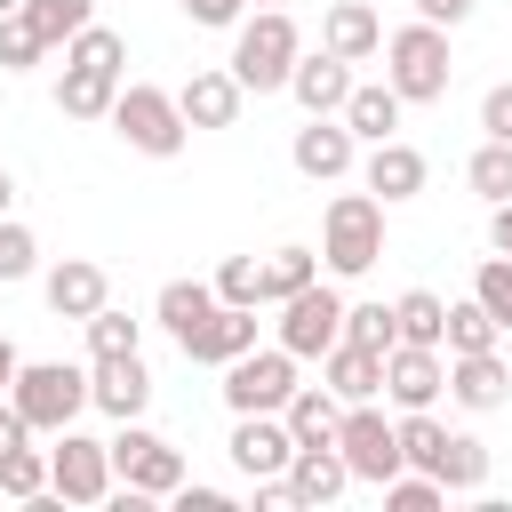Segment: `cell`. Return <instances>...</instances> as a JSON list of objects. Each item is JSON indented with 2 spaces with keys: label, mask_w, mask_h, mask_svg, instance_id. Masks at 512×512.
<instances>
[{
  "label": "cell",
  "mask_w": 512,
  "mask_h": 512,
  "mask_svg": "<svg viewBox=\"0 0 512 512\" xmlns=\"http://www.w3.org/2000/svg\"><path fill=\"white\" fill-rule=\"evenodd\" d=\"M296 56H304L296 16H288V8H256V16L232 24V56H224V72H232L248 96H272V88H288Z\"/></svg>",
  "instance_id": "cell-1"
},
{
  "label": "cell",
  "mask_w": 512,
  "mask_h": 512,
  "mask_svg": "<svg viewBox=\"0 0 512 512\" xmlns=\"http://www.w3.org/2000/svg\"><path fill=\"white\" fill-rule=\"evenodd\" d=\"M384 80H392V96L400 104H440L448 96V80H456V56H448V24H400V32H384Z\"/></svg>",
  "instance_id": "cell-2"
},
{
  "label": "cell",
  "mask_w": 512,
  "mask_h": 512,
  "mask_svg": "<svg viewBox=\"0 0 512 512\" xmlns=\"http://www.w3.org/2000/svg\"><path fill=\"white\" fill-rule=\"evenodd\" d=\"M376 256H384V200L368 184L360 192H336L328 216H320V272L328 280H360Z\"/></svg>",
  "instance_id": "cell-3"
},
{
  "label": "cell",
  "mask_w": 512,
  "mask_h": 512,
  "mask_svg": "<svg viewBox=\"0 0 512 512\" xmlns=\"http://www.w3.org/2000/svg\"><path fill=\"white\" fill-rule=\"evenodd\" d=\"M112 136L128 144V152H144V160H176L184 152V112H176V88H152V80H120V96H112Z\"/></svg>",
  "instance_id": "cell-4"
},
{
  "label": "cell",
  "mask_w": 512,
  "mask_h": 512,
  "mask_svg": "<svg viewBox=\"0 0 512 512\" xmlns=\"http://www.w3.org/2000/svg\"><path fill=\"white\" fill-rule=\"evenodd\" d=\"M8 400H16V416H24L32 432L56 440V432L80 424V408H88V368H72V360H16Z\"/></svg>",
  "instance_id": "cell-5"
},
{
  "label": "cell",
  "mask_w": 512,
  "mask_h": 512,
  "mask_svg": "<svg viewBox=\"0 0 512 512\" xmlns=\"http://www.w3.org/2000/svg\"><path fill=\"white\" fill-rule=\"evenodd\" d=\"M104 448H112V480H120V488H136V496H152V504L184 488V448H176L168 432H152L144 416H128Z\"/></svg>",
  "instance_id": "cell-6"
},
{
  "label": "cell",
  "mask_w": 512,
  "mask_h": 512,
  "mask_svg": "<svg viewBox=\"0 0 512 512\" xmlns=\"http://www.w3.org/2000/svg\"><path fill=\"white\" fill-rule=\"evenodd\" d=\"M288 392H296V352L288 344H248L240 360H224V408L232 416H280Z\"/></svg>",
  "instance_id": "cell-7"
},
{
  "label": "cell",
  "mask_w": 512,
  "mask_h": 512,
  "mask_svg": "<svg viewBox=\"0 0 512 512\" xmlns=\"http://www.w3.org/2000/svg\"><path fill=\"white\" fill-rule=\"evenodd\" d=\"M280 336L272 344H288L296 360H320L336 336H344V288L336 280H304L296 296H280V320H272Z\"/></svg>",
  "instance_id": "cell-8"
},
{
  "label": "cell",
  "mask_w": 512,
  "mask_h": 512,
  "mask_svg": "<svg viewBox=\"0 0 512 512\" xmlns=\"http://www.w3.org/2000/svg\"><path fill=\"white\" fill-rule=\"evenodd\" d=\"M48 496H56V504H104V496H112V448H104L96 432L64 424L56 448H48Z\"/></svg>",
  "instance_id": "cell-9"
},
{
  "label": "cell",
  "mask_w": 512,
  "mask_h": 512,
  "mask_svg": "<svg viewBox=\"0 0 512 512\" xmlns=\"http://www.w3.org/2000/svg\"><path fill=\"white\" fill-rule=\"evenodd\" d=\"M336 456H344L352 480H368V488H384L392 472H408V464H400V440H392V424H384L376 400H344V416H336Z\"/></svg>",
  "instance_id": "cell-10"
},
{
  "label": "cell",
  "mask_w": 512,
  "mask_h": 512,
  "mask_svg": "<svg viewBox=\"0 0 512 512\" xmlns=\"http://www.w3.org/2000/svg\"><path fill=\"white\" fill-rule=\"evenodd\" d=\"M288 160H296V176H312V184H344V176L360 168V136H352L336 112H304Z\"/></svg>",
  "instance_id": "cell-11"
},
{
  "label": "cell",
  "mask_w": 512,
  "mask_h": 512,
  "mask_svg": "<svg viewBox=\"0 0 512 512\" xmlns=\"http://www.w3.org/2000/svg\"><path fill=\"white\" fill-rule=\"evenodd\" d=\"M88 408H104L112 424L144 416V408H152V368H144V352H104V360H88Z\"/></svg>",
  "instance_id": "cell-12"
},
{
  "label": "cell",
  "mask_w": 512,
  "mask_h": 512,
  "mask_svg": "<svg viewBox=\"0 0 512 512\" xmlns=\"http://www.w3.org/2000/svg\"><path fill=\"white\" fill-rule=\"evenodd\" d=\"M352 488V464L336 456V440H304L296 456H288V472H280V496L296 504V512H320V504H336Z\"/></svg>",
  "instance_id": "cell-13"
},
{
  "label": "cell",
  "mask_w": 512,
  "mask_h": 512,
  "mask_svg": "<svg viewBox=\"0 0 512 512\" xmlns=\"http://www.w3.org/2000/svg\"><path fill=\"white\" fill-rule=\"evenodd\" d=\"M448 392V352L440 344H392L384 352V400L392 408H432Z\"/></svg>",
  "instance_id": "cell-14"
},
{
  "label": "cell",
  "mask_w": 512,
  "mask_h": 512,
  "mask_svg": "<svg viewBox=\"0 0 512 512\" xmlns=\"http://www.w3.org/2000/svg\"><path fill=\"white\" fill-rule=\"evenodd\" d=\"M360 184L392 208V200H416L424 184H432V160L408 144V136H384V144H368V160H360Z\"/></svg>",
  "instance_id": "cell-15"
},
{
  "label": "cell",
  "mask_w": 512,
  "mask_h": 512,
  "mask_svg": "<svg viewBox=\"0 0 512 512\" xmlns=\"http://www.w3.org/2000/svg\"><path fill=\"white\" fill-rule=\"evenodd\" d=\"M40 296H48L56 320H88L96 304H112V280H104L96 256H56V264L40 272Z\"/></svg>",
  "instance_id": "cell-16"
},
{
  "label": "cell",
  "mask_w": 512,
  "mask_h": 512,
  "mask_svg": "<svg viewBox=\"0 0 512 512\" xmlns=\"http://www.w3.org/2000/svg\"><path fill=\"white\" fill-rule=\"evenodd\" d=\"M448 400L472 408V416L504 408V400H512V360H504L496 344H488V352H448Z\"/></svg>",
  "instance_id": "cell-17"
},
{
  "label": "cell",
  "mask_w": 512,
  "mask_h": 512,
  "mask_svg": "<svg viewBox=\"0 0 512 512\" xmlns=\"http://www.w3.org/2000/svg\"><path fill=\"white\" fill-rule=\"evenodd\" d=\"M232 464H240V480H280L288 472V456H296V432L280 424V416H232Z\"/></svg>",
  "instance_id": "cell-18"
},
{
  "label": "cell",
  "mask_w": 512,
  "mask_h": 512,
  "mask_svg": "<svg viewBox=\"0 0 512 512\" xmlns=\"http://www.w3.org/2000/svg\"><path fill=\"white\" fill-rule=\"evenodd\" d=\"M248 344H256V304H216L176 352H184L192 368H224V360H240Z\"/></svg>",
  "instance_id": "cell-19"
},
{
  "label": "cell",
  "mask_w": 512,
  "mask_h": 512,
  "mask_svg": "<svg viewBox=\"0 0 512 512\" xmlns=\"http://www.w3.org/2000/svg\"><path fill=\"white\" fill-rule=\"evenodd\" d=\"M240 104H248V88H240L224 64H200V72L176 88V112H184V128H232V120H240Z\"/></svg>",
  "instance_id": "cell-20"
},
{
  "label": "cell",
  "mask_w": 512,
  "mask_h": 512,
  "mask_svg": "<svg viewBox=\"0 0 512 512\" xmlns=\"http://www.w3.org/2000/svg\"><path fill=\"white\" fill-rule=\"evenodd\" d=\"M320 384H328L336 400H384V352L336 336V344L320 352Z\"/></svg>",
  "instance_id": "cell-21"
},
{
  "label": "cell",
  "mask_w": 512,
  "mask_h": 512,
  "mask_svg": "<svg viewBox=\"0 0 512 512\" xmlns=\"http://www.w3.org/2000/svg\"><path fill=\"white\" fill-rule=\"evenodd\" d=\"M320 48L344 56V64H368V56L384 48V16H376L368 0H336V8L320 16Z\"/></svg>",
  "instance_id": "cell-22"
},
{
  "label": "cell",
  "mask_w": 512,
  "mask_h": 512,
  "mask_svg": "<svg viewBox=\"0 0 512 512\" xmlns=\"http://www.w3.org/2000/svg\"><path fill=\"white\" fill-rule=\"evenodd\" d=\"M288 96H296L304 112H344V96H352V64L328 56V48H304L296 72H288Z\"/></svg>",
  "instance_id": "cell-23"
},
{
  "label": "cell",
  "mask_w": 512,
  "mask_h": 512,
  "mask_svg": "<svg viewBox=\"0 0 512 512\" xmlns=\"http://www.w3.org/2000/svg\"><path fill=\"white\" fill-rule=\"evenodd\" d=\"M400 112H408V104L392 96V80H352V96H344L336 120H344L360 144H384V136H400Z\"/></svg>",
  "instance_id": "cell-24"
},
{
  "label": "cell",
  "mask_w": 512,
  "mask_h": 512,
  "mask_svg": "<svg viewBox=\"0 0 512 512\" xmlns=\"http://www.w3.org/2000/svg\"><path fill=\"white\" fill-rule=\"evenodd\" d=\"M112 96H120V72H104V64H64V80H56V112L64 120H104Z\"/></svg>",
  "instance_id": "cell-25"
},
{
  "label": "cell",
  "mask_w": 512,
  "mask_h": 512,
  "mask_svg": "<svg viewBox=\"0 0 512 512\" xmlns=\"http://www.w3.org/2000/svg\"><path fill=\"white\" fill-rule=\"evenodd\" d=\"M432 480H440L448 496L488 488V440H480V432H448V440H440V456H432Z\"/></svg>",
  "instance_id": "cell-26"
},
{
  "label": "cell",
  "mask_w": 512,
  "mask_h": 512,
  "mask_svg": "<svg viewBox=\"0 0 512 512\" xmlns=\"http://www.w3.org/2000/svg\"><path fill=\"white\" fill-rule=\"evenodd\" d=\"M336 416H344V400H336L328 384H296V392L280 400V424L296 432V448H304V440H336Z\"/></svg>",
  "instance_id": "cell-27"
},
{
  "label": "cell",
  "mask_w": 512,
  "mask_h": 512,
  "mask_svg": "<svg viewBox=\"0 0 512 512\" xmlns=\"http://www.w3.org/2000/svg\"><path fill=\"white\" fill-rule=\"evenodd\" d=\"M208 312H216V288H208V280H168V288L152 296V320H160L176 344H184V336H192Z\"/></svg>",
  "instance_id": "cell-28"
},
{
  "label": "cell",
  "mask_w": 512,
  "mask_h": 512,
  "mask_svg": "<svg viewBox=\"0 0 512 512\" xmlns=\"http://www.w3.org/2000/svg\"><path fill=\"white\" fill-rule=\"evenodd\" d=\"M304 280H320V248H304V240H288V248H272V256H264V304H280V296H296Z\"/></svg>",
  "instance_id": "cell-29"
},
{
  "label": "cell",
  "mask_w": 512,
  "mask_h": 512,
  "mask_svg": "<svg viewBox=\"0 0 512 512\" xmlns=\"http://www.w3.org/2000/svg\"><path fill=\"white\" fill-rule=\"evenodd\" d=\"M440 320H448V304H440L432 288H400V296H392V328H400V344H440Z\"/></svg>",
  "instance_id": "cell-30"
},
{
  "label": "cell",
  "mask_w": 512,
  "mask_h": 512,
  "mask_svg": "<svg viewBox=\"0 0 512 512\" xmlns=\"http://www.w3.org/2000/svg\"><path fill=\"white\" fill-rule=\"evenodd\" d=\"M496 336H504V328L480 312V296H456V304H448V320H440V352H488Z\"/></svg>",
  "instance_id": "cell-31"
},
{
  "label": "cell",
  "mask_w": 512,
  "mask_h": 512,
  "mask_svg": "<svg viewBox=\"0 0 512 512\" xmlns=\"http://www.w3.org/2000/svg\"><path fill=\"white\" fill-rule=\"evenodd\" d=\"M24 24L40 32V48H64L80 24H96V0H24Z\"/></svg>",
  "instance_id": "cell-32"
},
{
  "label": "cell",
  "mask_w": 512,
  "mask_h": 512,
  "mask_svg": "<svg viewBox=\"0 0 512 512\" xmlns=\"http://www.w3.org/2000/svg\"><path fill=\"white\" fill-rule=\"evenodd\" d=\"M80 328H88V360H104V352H144V320H128L120 304H96Z\"/></svg>",
  "instance_id": "cell-33"
},
{
  "label": "cell",
  "mask_w": 512,
  "mask_h": 512,
  "mask_svg": "<svg viewBox=\"0 0 512 512\" xmlns=\"http://www.w3.org/2000/svg\"><path fill=\"white\" fill-rule=\"evenodd\" d=\"M0 496H16V504H40L48 496V448H8L0 456Z\"/></svg>",
  "instance_id": "cell-34"
},
{
  "label": "cell",
  "mask_w": 512,
  "mask_h": 512,
  "mask_svg": "<svg viewBox=\"0 0 512 512\" xmlns=\"http://www.w3.org/2000/svg\"><path fill=\"white\" fill-rule=\"evenodd\" d=\"M464 184H472L488 208H496V200H512V144H496V136H488V144L464 160Z\"/></svg>",
  "instance_id": "cell-35"
},
{
  "label": "cell",
  "mask_w": 512,
  "mask_h": 512,
  "mask_svg": "<svg viewBox=\"0 0 512 512\" xmlns=\"http://www.w3.org/2000/svg\"><path fill=\"white\" fill-rule=\"evenodd\" d=\"M64 64H104V72H120V64H128V40H120L112 24H80V32L64 40Z\"/></svg>",
  "instance_id": "cell-36"
},
{
  "label": "cell",
  "mask_w": 512,
  "mask_h": 512,
  "mask_svg": "<svg viewBox=\"0 0 512 512\" xmlns=\"http://www.w3.org/2000/svg\"><path fill=\"white\" fill-rule=\"evenodd\" d=\"M208 288H216V304H264V256H224Z\"/></svg>",
  "instance_id": "cell-37"
},
{
  "label": "cell",
  "mask_w": 512,
  "mask_h": 512,
  "mask_svg": "<svg viewBox=\"0 0 512 512\" xmlns=\"http://www.w3.org/2000/svg\"><path fill=\"white\" fill-rule=\"evenodd\" d=\"M472 296H480V312H488L496 328H512V256H480Z\"/></svg>",
  "instance_id": "cell-38"
},
{
  "label": "cell",
  "mask_w": 512,
  "mask_h": 512,
  "mask_svg": "<svg viewBox=\"0 0 512 512\" xmlns=\"http://www.w3.org/2000/svg\"><path fill=\"white\" fill-rule=\"evenodd\" d=\"M32 272H40V240H32V224L0 216V288H8V280H32Z\"/></svg>",
  "instance_id": "cell-39"
},
{
  "label": "cell",
  "mask_w": 512,
  "mask_h": 512,
  "mask_svg": "<svg viewBox=\"0 0 512 512\" xmlns=\"http://www.w3.org/2000/svg\"><path fill=\"white\" fill-rule=\"evenodd\" d=\"M344 336L368 344V352H392L400 328H392V304H344Z\"/></svg>",
  "instance_id": "cell-40"
},
{
  "label": "cell",
  "mask_w": 512,
  "mask_h": 512,
  "mask_svg": "<svg viewBox=\"0 0 512 512\" xmlns=\"http://www.w3.org/2000/svg\"><path fill=\"white\" fill-rule=\"evenodd\" d=\"M384 504H392V512H440L448 488H440L432 472H392V480H384Z\"/></svg>",
  "instance_id": "cell-41"
},
{
  "label": "cell",
  "mask_w": 512,
  "mask_h": 512,
  "mask_svg": "<svg viewBox=\"0 0 512 512\" xmlns=\"http://www.w3.org/2000/svg\"><path fill=\"white\" fill-rule=\"evenodd\" d=\"M40 56H48V48H40V32L24 24V8H16V16H0V72H32Z\"/></svg>",
  "instance_id": "cell-42"
},
{
  "label": "cell",
  "mask_w": 512,
  "mask_h": 512,
  "mask_svg": "<svg viewBox=\"0 0 512 512\" xmlns=\"http://www.w3.org/2000/svg\"><path fill=\"white\" fill-rule=\"evenodd\" d=\"M480 136H496V144H512V80H496V88L480 96Z\"/></svg>",
  "instance_id": "cell-43"
},
{
  "label": "cell",
  "mask_w": 512,
  "mask_h": 512,
  "mask_svg": "<svg viewBox=\"0 0 512 512\" xmlns=\"http://www.w3.org/2000/svg\"><path fill=\"white\" fill-rule=\"evenodd\" d=\"M176 8H184L200 32H232V24L248 16V0H176Z\"/></svg>",
  "instance_id": "cell-44"
},
{
  "label": "cell",
  "mask_w": 512,
  "mask_h": 512,
  "mask_svg": "<svg viewBox=\"0 0 512 512\" xmlns=\"http://www.w3.org/2000/svg\"><path fill=\"white\" fill-rule=\"evenodd\" d=\"M176 504H184V512H224L232 496H224V488H200V480H184V488H176Z\"/></svg>",
  "instance_id": "cell-45"
},
{
  "label": "cell",
  "mask_w": 512,
  "mask_h": 512,
  "mask_svg": "<svg viewBox=\"0 0 512 512\" xmlns=\"http://www.w3.org/2000/svg\"><path fill=\"white\" fill-rule=\"evenodd\" d=\"M416 16H424V24H448V32H456V24L472 16V0H416Z\"/></svg>",
  "instance_id": "cell-46"
},
{
  "label": "cell",
  "mask_w": 512,
  "mask_h": 512,
  "mask_svg": "<svg viewBox=\"0 0 512 512\" xmlns=\"http://www.w3.org/2000/svg\"><path fill=\"white\" fill-rule=\"evenodd\" d=\"M24 440H32V424L16 416V400H0V456H8V448H24Z\"/></svg>",
  "instance_id": "cell-47"
},
{
  "label": "cell",
  "mask_w": 512,
  "mask_h": 512,
  "mask_svg": "<svg viewBox=\"0 0 512 512\" xmlns=\"http://www.w3.org/2000/svg\"><path fill=\"white\" fill-rule=\"evenodd\" d=\"M488 248H496V256H512V200H496V208H488Z\"/></svg>",
  "instance_id": "cell-48"
},
{
  "label": "cell",
  "mask_w": 512,
  "mask_h": 512,
  "mask_svg": "<svg viewBox=\"0 0 512 512\" xmlns=\"http://www.w3.org/2000/svg\"><path fill=\"white\" fill-rule=\"evenodd\" d=\"M16 360H24V352H16L8 336H0V400H8V384H16Z\"/></svg>",
  "instance_id": "cell-49"
},
{
  "label": "cell",
  "mask_w": 512,
  "mask_h": 512,
  "mask_svg": "<svg viewBox=\"0 0 512 512\" xmlns=\"http://www.w3.org/2000/svg\"><path fill=\"white\" fill-rule=\"evenodd\" d=\"M8 208H16V176L0 168V216H8Z\"/></svg>",
  "instance_id": "cell-50"
},
{
  "label": "cell",
  "mask_w": 512,
  "mask_h": 512,
  "mask_svg": "<svg viewBox=\"0 0 512 512\" xmlns=\"http://www.w3.org/2000/svg\"><path fill=\"white\" fill-rule=\"evenodd\" d=\"M16 8H24V0H0V16H16Z\"/></svg>",
  "instance_id": "cell-51"
},
{
  "label": "cell",
  "mask_w": 512,
  "mask_h": 512,
  "mask_svg": "<svg viewBox=\"0 0 512 512\" xmlns=\"http://www.w3.org/2000/svg\"><path fill=\"white\" fill-rule=\"evenodd\" d=\"M256 8H288V0H256Z\"/></svg>",
  "instance_id": "cell-52"
}]
</instances>
